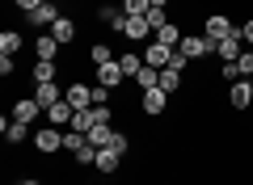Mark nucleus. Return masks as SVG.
Segmentation results:
<instances>
[{
    "label": "nucleus",
    "mask_w": 253,
    "mask_h": 185,
    "mask_svg": "<svg viewBox=\"0 0 253 185\" xmlns=\"http://www.w3.org/2000/svg\"><path fill=\"white\" fill-rule=\"evenodd\" d=\"M59 17H63V13H59V0H42L34 13H26V26H34L38 34H42V30H51Z\"/></svg>",
    "instance_id": "f257e3e1"
},
{
    "label": "nucleus",
    "mask_w": 253,
    "mask_h": 185,
    "mask_svg": "<svg viewBox=\"0 0 253 185\" xmlns=\"http://www.w3.org/2000/svg\"><path fill=\"white\" fill-rule=\"evenodd\" d=\"M34 148H38V156H55V151H63V131H59V126H38V131H34Z\"/></svg>",
    "instance_id": "f03ea898"
},
{
    "label": "nucleus",
    "mask_w": 253,
    "mask_h": 185,
    "mask_svg": "<svg viewBox=\"0 0 253 185\" xmlns=\"http://www.w3.org/2000/svg\"><path fill=\"white\" fill-rule=\"evenodd\" d=\"M177 51L186 55V59H207V55H215V42H211L207 34H186Z\"/></svg>",
    "instance_id": "7ed1b4c3"
},
{
    "label": "nucleus",
    "mask_w": 253,
    "mask_h": 185,
    "mask_svg": "<svg viewBox=\"0 0 253 185\" xmlns=\"http://www.w3.org/2000/svg\"><path fill=\"white\" fill-rule=\"evenodd\" d=\"M241 51H245V30H241V26H236L232 34L224 38V42H215V55H219V59H224V63L241 59Z\"/></svg>",
    "instance_id": "20e7f679"
},
{
    "label": "nucleus",
    "mask_w": 253,
    "mask_h": 185,
    "mask_svg": "<svg viewBox=\"0 0 253 185\" xmlns=\"http://www.w3.org/2000/svg\"><path fill=\"white\" fill-rule=\"evenodd\" d=\"M139 110H144L148 118H161L165 110H169V93H165V88H148L144 97H139Z\"/></svg>",
    "instance_id": "39448f33"
},
{
    "label": "nucleus",
    "mask_w": 253,
    "mask_h": 185,
    "mask_svg": "<svg viewBox=\"0 0 253 185\" xmlns=\"http://www.w3.org/2000/svg\"><path fill=\"white\" fill-rule=\"evenodd\" d=\"M63 97H68V106H72V110H89V106H93V84L72 80V84L63 88Z\"/></svg>",
    "instance_id": "423d86ee"
},
{
    "label": "nucleus",
    "mask_w": 253,
    "mask_h": 185,
    "mask_svg": "<svg viewBox=\"0 0 253 185\" xmlns=\"http://www.w3.org/2000/svg\"><path fill=\"white\" fill-rule=\"evenodd\" d=\"M232 30H236V26H232V21H228V17H224V13H211V17L203 21V34H207L211 42H224V38L232 34Z\"/></svg>",
    "instance_id": "0eeeda50"
},
{
    "label": "nucleus",
    "mask_w": 253,
    "mask_h": 185,
    "mask_svg": "<svg viewBox=\"0 0 253 185\" xmlns=\"http://www.w3.org/2000/svg\"><path fill=\"white\" fill-rule=\"evenodd\" d=\"M144 63H148V68H156V72H165V68L173 63V46L148 42V46H144Z\"/></svg>",
    "instance_id": "6e6552de"
},
{
    "label": "nucleus",
    "mask_w": 253,
    "mask_h": 185,
    "mask_svg": "<svg viewBox=\"0 0 253 185\" xmlns=\"http://www.w3.org/2000/svg\"><path fill=\"white\" fill-rule=\"evenodd\" d=\"M38 114H42V106H38L34 97H21V101H13V122H26V126H34V122H38Z\"/></svg>",
    "instance_id": "1a4fd4ad"
},
{
    "label": "nucleus",
    "mask_w": 253,
    "mask_h": 185,
    "mask_svg": "<svg viewBox=\"0 0 253 185\" xmlns=\"http://www.w3.org/2000/svg\"><path fill=\"white\" fill-rule=\"evenodd\" d=\"M59 51H63L59 38H55L51 30H42V34H38V42H34V55H38V59H55V63H59Z\"/></svg>",
    "instance_id": "9d476101"
},
{
    "label": "nucleus",
    "mask_w": 253,
    "mask_h": 185,
    "mask_svg": "<svg viewBox=\"0 0 253 185\" xmlns=\"http://www.w3.org/2000/svg\"><path fill=\"white\" fill-rule=\"evenodd\" d=\"M34 101L42 106V114H46L51 106H59V101H63V88L55 84V80H51V84H34Z\"/></svg>",
    "instance_id": "9b49d317"
},
{
    "label": "nucleus",
    "mask_w": 253,
    "mask_h": 185,
    "mask_svg": "<svg viewBox=\"0 0 253 185\" xmlns=\"http://www.w3.org/2000/svg\"><path fill=\"white\" fill-rule=\"evenodd\" d=\"M228 101H232V110H249V106H253V88H249V80H236V84H228Z\"/></svg>",
    "instance_id": "f8f14e48"
},
{
    "label": "nucleus",
    "mask_w": 253,
    "mask_h": 185,
    "mask_svg": "<svg viewBox=\"0 0 253 185\" xmlns=\"http://www.w3.org/2000/svg\"><path fill=\"white\" fill-rule=\"evenodd\" d=\"M123 38H131V42H139V38L152 34V26H148V17H123V30H118Z\"/></svg>",
    "instance_id": "ddd939ff"
},
{
    "label": "nucleus",
    "mask_w": 253,
    "mask_h": 185,
    "mask_svg": "<svg viewBox=\"0 0 253 185\" xmlns=\"http://www.w3.org/2000/svg\"><path fill=\"white\" fill-rule=\"evenodd\" d=\"M30 76H34V84H51V80L59 76V63H55V59H34Z\"/></svg>",
    "instance_id": "4468645a"
},
{
    "label": "nucleus",
    "mask_w": 253,
    "mask_h": 185,
    "mask_svg": "<svg viewBox=\"0 0 253 185\" xmlns=\"http://www.w3.org/2000/svg\"><path fill=\"white\" fill-rule=\"evenodd\" d=\"M181 38H186V34H181V26H177V21H169V26H161V30L152 34V42L173 46V51H177V46H181Z\"/></svg>",
    "instance_id": "2eb2a0df"
},
{
    "label": "nucleus",
    "mask_w": 253,
    "mask_h": 185,
    "mask_svg": "<svg viewBox=\"0 0 253 185\" xmlns=\"http://www.w3.org/2000/svg\"><path fill=\"white\" fill-rule=\"evenodd\" d=\"M123 80H126V72L118 68V59H114V63H101V68H97V84H106V88H118Z\"/></svg>",
    "instance_id": "dca6fc26"
},
{
    "label": "nucleus",
    "mask_w": 253,
    "mask_h": 185,
    "mask_svg": "<svg viewBox=\"0 0 253 185\" xmlns=\"http://www.w3.org/2000/svg\"><path fill=\"white\" fill-rule=\"evenodd\" d=\"M72 114H76V110L68 106V97H63L59 106H51V110H46V126H72Z\"/></svg>",
    "instance_id": "f3484780"
},
{
    "label": "nucleus",
    "mask_w": 253,
    "mask_h": 185,
    "mask_svg": "<svg viewBox=\"0 0 253 185\" xmlns=\"http://www.w3.org/2000/svg\"><path fill=\"white\" fill-rule=\"evenodd\" d=\"M76 30H81V26H76L72 17H59V21L51 26V34L59 38V46H72V42H76Z\"/></svg>",
    "instance_id": "a211bd4d"
},
{
    "label": "nucleus",
    "mask_w": 253,
    "mask_h": 185,
    "mask_svg": "<svg viewBox=\"0 0 253 185\" xmlns=\"http://www.w3.org/2000/svg\"><path fill=\"white\" fill-rule=\"evenodd\" d=\"M0 126H4V139H9V143H26V139H34L26 122H13V118H4Z\"/></svg>",
    "instance_id": "6ab92c4d"
},
{
    "label": "nucleus",
    "mask_w": 253,
    "mask_h": 185,
    "mask_svg": "<svg viewBox=\"0 0 253 185\" xmlns=\"http://www.w3.org/2000/svg\"><path fill=\"white\" fill-rule=\"evenodd\" d=\"M21 46H26V38H21L17 30H4V34H0V55H9V59H13Z\"/></svg>",
    "instance_id": "aec40b11"
},
{
    "label": "nucleus",
    "mask_w": 253,
    "mask_h": 185,
    "mask_svg": "<svg viewBox=\"0 0 253 185\" xmlns=\"http://www.w3.org/2000/svg\"><path fill=\"white\" fill-rule=\"evenodd\" d=\"M118 164H123V156H118L114 148H97V168H101V173H114Z\"/></svg>",
    "instance_id": "412c9836"
},
{
    "label": "nucleus",
    "mask_w": 253,
    "mask_h": 185,
    "mask_svg": "<svg viewBox=\"0 0 253 185\" xmlns=\"http://www.w3.org/2000/svg\"><path fill=\"white\" fill-rule=\"evenodd\" d=\"M114 59H118V55L110 51L106 42H93V46H89V63H93V68H101V63H114Z\"/></svg>",
    "instance_id": "4be33fe9"
},
{
    "label": "nucleus",
    "mask_w": 253,
    "mask_h": 185,
    "mask_svg": "<svg viewBox=\"0 0 253 185\" xmlns=\"http://www.w3.org/2000/svg\"><path fill=\"white\" fill-rule=\"evenodd\" d=\"M118 68L126 72V80H135L139 72H144V59H139V55H131V51H126V55H118Z\"/></svg>",
    "instance_id": "5701e85b"
},
{
    "label": "nucleus",
    "mask_w": 253,
    "mask_h": 185,
    "mask_svg": "<svg viewBox=\"0 0 253 185\" xmlns=\"http://www.w3.org/2000/svg\"><path fill=\"white\" fill-rule=\"evenodd\" d=\"M135 84H139V93H148V88H161V72H156V68H148V63H144V72L135 76Z\"/></svg>",
    "instance_id": "b1692460"
},
{
    "label": "nucleus",
    "mask_w": 253,
    "mask_h": 185,
    "mask_svg": "<svg viewBox=\"0 0 253 185\" xmlns=\"http://www.w3.org/2000/svg\"><path fill=\"white\" fill-rule=\"evenodd\" d=\"M93 126H97V118H93V106H89V110H76V114H72V131H84V135H89Z\"/></svg>",
    "instance_id": "393cba45"
},
{
    "label": "nucleus",
    "mask_w": 253,
    "mask_h": 185,
    "mask_svg": "<svg viewBox=\"0 0 253 185\" xmlns=\"http://www.w3.org/2000/svg\"><path fill=\"white\" fill-rule=\"evenodd\" d=\"M84 143H89V135H84V131H68V135H63V151H68V156H76Z\"/></svg>",
    "instance_id": "a878e982"
},
{
    "label": "nucleus",
    "mask_w": 253,
    "mask_h": 185,
    "mask_svg": "<svg viewBox=\"0 0 253 185\" xmlns=\"http://www.w3.org/2000/svg\"><path fill=\"white\" fill-rule=\"evenodd\" d=\"M123 13L126 17H148L152 13V0H123Z\"/></svg>",
    "instance_id": "bb28decb"
},
{
    "label": "nucleus",
    "mask_w": 253,
    "mask_h": 185,
    "mask_svg": "<svg viewBox=\"0 0 253 185\" xmlns=\"http://www.w3.org/2000/svg\"><path fill=\"white\" fill-rule=\"evenodd\" d=\"M110 139H114V126H93V131H89V143H93V148H106Z\"/></svg>",
    "instance_id": "cd10ccee"
},
{
    "label": "nucleus",
    "mask_w": 253,
    "mask_h": 185,
    "mask_svg": "<svg viewBox=\"0 0 253 185\" xmlns=\"http://www.w3.org/2000/svg\"><path fill=\"white\" fill-rule=\"evenodd\" d=\"M161 88H165V93H177V88H181V72L165 68V72H161Z\"/></svg>",
    "instance_id": "c85d7f7f"
},
{
    "label": "nucleus",
    "mask_w": 253,
    "mask_h": 185,
    "mask_svg": "<svg viewBox=\"0 0 253 185\" xmlns=\"http://www.w3.org/2000/svg\"><path fill=\"white\" fill-rule=\"evenodd\" d=\"M72 160H76V164H97V148H93V143H84V148L76 151Z\"/></svg>",
    "instance_id": "c756f323"
},
{
    "label": "nucleus",
    "mask_w": 253,
    "mask_h": 185,
    "mask_svg": "<svg viewBox=\"0 0 253 185\" xmlns=\"http://www.w3.org/2000/svg\"><path fill=\"white\" fill-rule=\"evenodd\" d=\"M236 68H241V76H245V80H253V51H241Z\"/></svg>",
    "instance_id": "7c9ffc66"
},
{
    "label": "nucleus",
    "mask_w": 253,
    "mask_h": 185,
    "mask_svg": "<svg viewBox=\"0 0 253 185\" xmlns=\"http://www.w3.org/2000/svg\"><path fill=\"white\" fill-rule=\"evenodd\" d=\"M148 26H152V34H156L161 26H169V13H165V9H152V13H148Z\"/></svg>",
    "instance_id": "2f4dec72"
},
{
    "label": "nucleus",
    "mask_w": 253,
    "mask_h": 185,
    "mask_svg": "<svg viewBox=\"0 0 253 185\" xmlns=\"http://www.w3.org/2000/svg\"><path fill=\"white\" fill-rule=\"evenodd\" d=\"M106 148H114V151H118V156H126V148H131V139H126V135H123V131H114V139H110V143H106Z\"/></svg>",
    "instance_id": "473e14b6"
},
{
    "label": "nucleus",
    "mask_w": 253,
    "mask_h": 185,
    "mask_svg": "<svg viewBox=\"0 0 253 185\" xmlns=\"http://www.w3.org/2000/svg\"><path fill=\"white\" fill-rule=\"evenodd\" d=\"M13 4H17V9H21V13H34V9H38V4H42V0H13Z\"/></svg>",
    "instance_id": "72a5a7b5"
},
{
    "label": "nucleus",
    "mask_w": 253,
    "mask_h": 185,
    "mask_svg": "<svg viewBox=\"0 0 253 185\" xmlns=\"http://www.w3.org/2000/svg\"><path fill=\"white\" fill-rule=\"evenodd\" d=\"M241 30H245V42H249V46H253V21H245V26H241Z\"/></svg>",
    "instance_id": "f704fd0d"
},
{
    "label": "nucleus",
    "mask_w": 253,
    "mask_h": 185,
    "mask_svg": "<svg viewBox=\"0 0 253 185\" xmlns=\"http://www.w3.org/2000/svg\"><path fill=\"white\" fill-rule=\"evenodd\" d=\"M17 185H42V181H38V177H26V181H17Z\"/></svg>",
    "instance_id": "c9c22d12"
},
{
    "label": "nucleus",
    "mask_w": 253,
    "mask_h": 185,
    "mask_svg": "<svg viewBox=\"0 0 253 185\" xmlns=\"http://www.w3.org/2000/svg\"><path fill=\"white\" fill-rule=\"evenodd\" d=\"M152 9H169V0H152Z\"/></svg>",
    "instance_id": "e433bc0d"
},
{
    "label": "nucleus",
    "mask_w": 253,
    "mask_h": 185,
    "mask_svg": "<svg viewBox=\"0 0 253 185\" xmlns=\"http://www.w3.org/2000/svg\"><path fill=\"white\" fill-rule=\"evenodd\" d=\"M249 88H253V80H249Z\"/></svg>",
    "instance_id": "4c0bfd02"
}]
</instances>
